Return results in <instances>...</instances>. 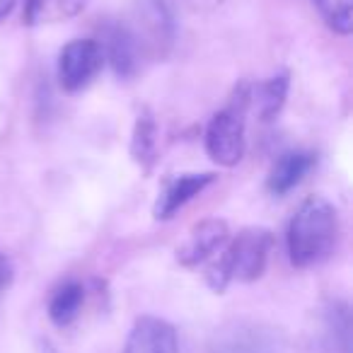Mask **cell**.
Masks as SVG:
<instances>
[{"label":"cell","instance_id":"4fadbf2b","mask_svg":"<svg viewBox=\"0 0 353 353\" xmlns=\"http://www.w3.org/2000/svg\"><path fill=\"white\" fill-rule=\"evenodd\" d=\"M324 346L329 353H351V317L346 305L334 303L324 314Z\"/></svg>","mask_w":353,"mask_h":353},{"label":"cell","instance_id":"52a82bcc","mask_svg":"<svg viewBox=\"0 0 353 353\" xmlns=\"http://www.w3.org/2000/svg\"><path fill=\"white\" fill-rule=\"evenodd\" d=\"M228 242V223L211 218V221H203L189 232L187 242H184L176 256L184 266H196L201 261L211 259L216 252L223 250V245Z\"/></svg>","mask_w":353,"mask_h":353},{"label":"cell","instance_id":"7a4b0ae2","mask_svg":"<svg viewBox=\"0 0 353 353\" xmlns=\"http://www.w3.org/2000/svg\"><path fill=\"white\" fill-rule=\"evenodd\" d=\"M223 254L208 269V283L213 290H225L232 281H256L266 271L271 250H274V235L264 228H247L230 245H223Z\"/></svg>","mask_w":353,"mask_h":353},{"label":"cell","instance_id":"8fae6325","mask_svg":"<svg viewBox=\"0 0 353 353\" xmlns=\"http://www.w3.org/2000/svg\"><path fill=\"white\" fill-rule=\"evenodd\" d=\"M90 0H25V25H56L80 15Z\"/></svg>","mask_w":353,"mask_h":353},{"label":"cell","instance_id":"ac0fdd59","mask_svg":"<svg viewBox=\"0 0 353 353\" xmlns=\"http://www.w3.org/2000/svg\"><path fill=\"white\" fill-rule=\"evenodd\" d=\"M17 0H0V20H6L8 15L12 12V8H15Z\"/></svg>","mask_w":353,"mask_h":353},{"label":"cell","instance_id":"9a60e30c","mask_svg":"<svg viewBox=\"0 0 353 353\" xmlns=\"http://www.w3.org/2000/svg\"><path fill=\"white\" fill-rule=\"evenodd\" d=\"M155 121L148 112H143L136 121V131H133V143L131 152L136 157L138 165H143L145 170H150L152 162H155Z\"/></svg>","mask_w":353,"mask_h":353},{"label":"cell","instance_id":"5b68a950","mask_svg":"<svg viewBox=\"0 0 353 353\" xmlns=\"http://www.w3.org/2000/svg\"><path fill=\"white\" fill-rule=\"evenodd\" d=\"M208 353H279V339L252 322H235L213 336Z\"/></svg>","mask_w":353,"mask_h":353},{"label":"cell","instance_id":"6da1fadb","mask_svg":"<svg viewBox=\"0 0 353 353\" xmlns=\"http://www.w3.org/2000/svg\"><path fill=\"white\" fill-rule=\"evenodd\" d=\"M339 242V213L327 199L312 196L300 203L288 225V254L300 269L329 259Z\"/></svg>","mask_w":353,"mask_h":353},{"label":"cell","instance_id":"d6986e66","mask_svg":"<svg viewBox=\"0 0 353 353\" xmlns=\"http://www.w3.org/2000/svg\"><path fill=\"white\" fill-rule=\"evenodd\" d=\"M194 6H203V3H208V6H216L218 0H192Z\"/></svg>","mask_w":353,"mask_h":353},{"label":"cell","instance_id":"8992f818","mask_svg":"<svg viewBox=\"0 0 353 353\" xmlns=\"http://www.w3.org/2000/svg\"><path fill=\"white\" fill-rule=\"evenodd\" d=\"M121 353H176V332L157 317L136 319Z\"/></svg>","mask_w":353,"mask_h":353},{"label":"cell","instance_id":"7c38bea8","mask_svg":"<svg viewBox=\"0 0 353 353\" xmlns=\"http://www.w3.org/2000/svg\"><path fill=\"white\" fill-rule=\"evenodd\" d=\"M83 300H85L83 283H78V281H65L63 285H59V288L54 290V295H51V300H49L51 322L59 324V327L70 324L80 314Z\"/></svg>","mask_w":353,"mask_h":353},{"label":"cell","instance_id":"30bf717a","mask_svg":"<svg viewBox=\"0 0 353 353\" xmlns=\"http://www.w3.org/2000/svg\"><path fill=\"white\" fill-rule=\"evenodd\" d=\"M317 157L312 152H285L276 160V165L271 167V174H269V189L274 194H288L290 189H295L300 182H303V176L307 174L310 170L314 167Z\"/></svg>","mask_w":353,"mask_h":353},{"label":"cell","instance_id":"9c48e42d","mask_svg":"<svg viewBox=\"0 0 353 353\" xmlns=\"http://www.w3.org/2000/svg\"><path fill=\"white\" fill-rule=\"evenodd\" d=\"M213 182V174H182L174 179H167L160 196L155 203V218H172L184 203H189L194 196L203 192Z\"/></svg>","mask_w":353,"mask_h":353},{"label":"cell","instance_id":"3957f363","mask_svg":"<svg viewBox=\"0 0 353 353\" xmlns=\"http://www.w3.org/2000/svg\"><path fill=\"white\" fill-rule=\"evenodd\" d=\"M252 104V88L242 85L225 109L211 119L206 128L208 157L223 167H232L245 155V114Z\"/></svg>","mask_w":353,"mask_h":353},{"label":"cell","instance_id":"ba28073f","mask_svg":"<svg viewBox=\"0 0 353 353\" xmlns=\"http://www.w3.org/2000/svg\"><path fill=\"white\" fill-rule=\"evenodd\" d=\"M102 46V44H99ZM102 51H107V59L112 61L114 70L119 75H133L138 68V54H141V41H138V34L126 27L123 22H117V25H109L104 30V46Z\"/></svg>","mask_w":353,"mask_h":353},{"label":"cell","instance_id":"e0dca14e","mask_svg":"<svg viewBox=\"0 0 353 353\" xmlns=\"http://www.w3.org/2000/svg\"><path fill=\"white\" fill-rule=\"evenodd\" d=\"M10 283H12V264L6 254H0V298L10 288Z\"/></svg>","mask_w":353,"mask_h":353},{"label":"cell","instance_id":"277c9868","mask_svg":"<svg viewBox=\"0 0 353 353\" xmlns=\"http://www.w3.org/2000/svg\"><path fill=\"white\" fill-rule=\"evenodd\" d=\"M104 51L94 39H75L63 46L59 56V80L65 92L88 88L94 75L102 70Z\"/></svg>","mask_w":353,"mask_h":353},{"label":"cell","instance_id":"5bb4252c","mask_svg":"<svg viewBox=\"0 0 353 353\" xmlns=\"http://www.w3.org/2000/svg\"><path fill=\"white\" fill-rule=\"evenodd\" d=\"M285 94H288V78L285 75H276V78L266 80L256 88V94L252 92V99L256 102V112L264 121L274 119L281 112L285 102Z\"/></svg>","mask_w":353,"mask_h":353},{"label":"cell","instance_id":"2e32d148","mask_svg":"<svg viewBox=\"0 0 353 353\" xmlns=\"http://www.w3.org/2000/svg\"><path fill=\"white\" fill-rule=\"evenodd\" d=\"M317 10L322 12L324 22L339 34H348L353 27L351 22V6L353 0H312Z\"/></svg>","mask_w":353,"mask_h":353}]
</instances>
